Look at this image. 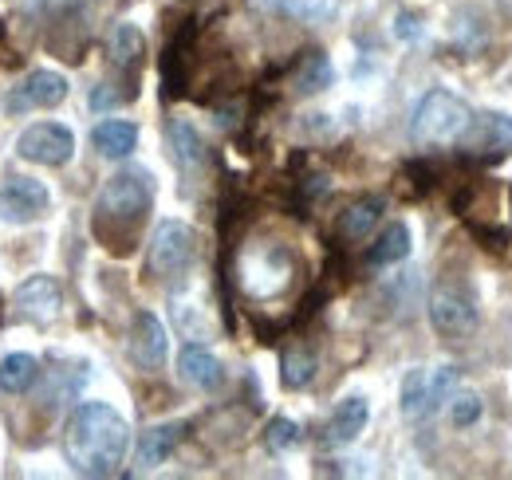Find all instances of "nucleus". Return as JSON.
<instances>
[{
    "label": "nucleus",
    "mask_w": 512,
    "mask_h": 480,
    "mask_svg": "<svg viewBox=\"0 0 512 480\" xmlns=\"http://www.w3.org/2000/svg\"><path fill=\"white\" fill-rule=\"evenodd\" d=\"M280 378H284L288 390H304V386L316 378V355H312L308 347H292V351H284Z\"/></svg>",
    "instance_id": "24"
},
{
    "label": "nucleus",
    "mask_w": 512,
    "mask_h": 480,
    "mask_svg": "<svg viewBox=\"0 0 512 480\" xmlns=\"http://www.w3.org/2000/svg\"><path fill=\"white\" fill-rule=\"evenodd\" d=\"M182 433H186V425L182 421H166V425H154V429H146L142 437H138V469H158L162 461H170V453L178 449V441H182Z\"/></svg>",
    "instance_id": "13"
},
{
    "label": "nucleus",
    "mask_w": 512,
    "mask_h": 480,
    "mask_svg": "<svg viewBox=\"0 0 512 480\" xmlns=\"http://www.w3.org/2000/svg\"><path fill=\"white\" fill-rule=\"evenodd\" d=\"M394 32H398V40H418V36H422V24H418V16H414V12H398Z\"/></svg>",
    "instance_id": "29"
},
{
    "label": "nucleus",
    "mask_w": 512,
    "mask_h": 480,
    "mask_svg": "<svg viewBox=\"0 0 512 480\" xmlns=\"http://www.w3.org/2000/svg\"><path fill=\"white\" fill-rule=\"evenodd\" d=\"M36 378H40V362L32 355H8L0 362V390L4 394H28Z\"/></svg>",
    "instance_id": "22"
},
{
    "label": "nucleus",
    "mask_w": 512,
    "mask_h": 480,
    "mask_svg": "<svg viewBox=\"0 0 512 480\" xmlns=\"http://www.w3.org/2000/svg\"><path fill=\"white\" fill-rule=\"evenodd\" d=\"M264 445L272 449V453H288V449H296L300 445V425L292 418H272L268 421V429H264Z\"/></svg>",
    "instance_id": "27"
},
{
    "label": "nucleus",
    "mask_w": 512,
    "mask_h": 480,
    "mask_svg": "<svg viewBox=\"0 0 512 480\" xmlns=\"http://www.w3.org/2000/svg\"><path fill=\"white\" fill-rule=\"evenodd\" d=\"M430 327L442 335V339H469L477 327H481V311L477 303L469 300L465 292L457 288H438L430 296Z\"/></svg>",
    "instance_id": "8"
},
{
    "label": "nucleus",
    "mask_w": 512,
    "mask_h": 480,
    "mask_svg": "<svg viewBox=\"0 0 512 480\" xmlns=\"http://www.w3.org/2000/svg\"><path fill=\"white\" fill-rule=\"evenodd\" d=\"M457 390V366H438L430 370V382H426V414L442 410L449 398Z\"/></svg>",
    "instance_id": "26"
},
{
    "label": "nucleus",
    "mask_w": 512,
    "mask_h": 480,
    "mask_svg": "<svg viewBox=\"0 0 512 480\" xmlns=\"http://www.w3.org/2000/svg\"><path fill=\"white\" fill-rule=\"evenodd\" d=\"M142 52H146V40H142V32L134 28V24H115L111 28V36H107V56L115 67H138L142 63Z\"/></svg>",
    "instance_id": "20"
},
{
    "label": "nucleus",
    "mask_w": 512,
    "mask_h": 480,
    "mask_svg": "<svg viewBox=\"0 0 512 480\" xmlns=\"http://www.w3.org/2000/svg\"><path fill=\"white\" fill-rule=\"evenodd\" d=\"M383 217V197H363L355 205H347V213L339 217V237L343 240H367L371 229Z\"/></svg>",
    "instance_id": "18"
},
{
    "label": "nucleus",
    "mask_w": 512,
    "mask_h": 480,
    "mask_svg": "<svg viewBox=\"0 0 512 480\" xmlns=\"http://www.w3.org/2000/svg\"><path fill=\"white\" fill-rule=\"evenodd\" d=\"M166 138H170V154H174L178 170L193 174V170L205 162V142H201V134L193 130V122L174 119L170 122V130H166Z\"/></svg>",
    "instance_id": "16"
},
{
    "label": "nucleus",
    "mask_w": 512,
    "mask_h": 480,
    "mask_svg": "<svg viewBox=\"0 0 512 480\" xmlns=\"http://www.w3.org/2000/svg\"><path fill=\"white\" fill-rule=\"evenodd\" d=\"M123 99H127V95H119V91H107V83H103V87L91 95V107H95V111H103V107H115V103H123Z\"/></svg>",
    "instance_id": "30"
},
{
    "label": "nucleus",
    "mask_w": 512,
    "mask_h": 480,
    "mask_svg": "<svg viewBox=\"0 0 512 480\" xmlns=\"http://www.w3.org/2000/svg\"><path fill=\"white\" fill-rule=\"evenodd\" d=\"M60 284L52 276H28L16 288V311L28 315L32 323H52L60 315Z\"/></svg>",
    "instance_id": "11"
},
{
    "label": "nucleus",
    "mask_w": 512,
    "mask_h": 480,
    "mask_svg": "<svg viewBox=\"0 0 512 480\" xmlns=\"http://www.w3.org/2000/svg\"><path fill=\"white\" fill-rule=\"evenodd\" d=\"M426 382H430V370L414 366L406 378H402V394H398V406L406 418H426Z\"/></svg>",
    "instance_id": "25"
},
{
    "label": "nucleus",
    "mask_w": 512,
    "mask_h": 480,
    "mask_svg": "<svg viewBox=\"0 0 512 480\" xmlns=\"http://www.w3.org/2000/svg\"><path fill=\"white\" fill-rule=\"evenodd\" d=\"M473 119V111L465 107V99H457L453 91H430L422 103H418V111H414V142L418 146H453L461 134H465V126Z\"/></svg>",
    "instance_id": "3"
},
{
    "label": "nucleus",
    "mask_w": 512,
    "mask_h": 480,
    "mask_svg": "<svg viewBox=\"0 0 512 480\" xmlns=\"http://www.w3.org/2000/svg\"><path fill=\"white\" fill-rule=\"evenodd\" d=\"M256 12H268V16H288V20H300V24H316L323 16H331V0H249Z\"/></svg>",
    "instance_id": "19"
},
{
    "label": "nucleus",
    "mask_w": 512,
    "mask_h": 480,
    "mask_svg": "<svg viewBox=\"0 0 512 480\" xmlns=\"http://www.w3.org/2000/svg\"><path fill=\"white\" fill-rule=\"evenodd\" d=\"M193 260H197V233H193L186 221H162L150 237V272L158 280H178L182 272H190Z\"/></svg>",
    "instance_id": "4"
},
{
    "label": "nucleus",
    "mask_w": 512,
    "mask_h": 480,
    "mask_svg": "<svg viewBox=\"0 0 512 480\" xmlns=\"http://www.w3.org/2000/svg\"><path fill=\"white\" fill-rule=\"evenodd\" d=\"M178 374H182L190 386H197V390H217V386L225 382V366H221V359H217L213 351L197 347V343H190V347L182 351Z\"/></svg>",
    "instance_id": "15"
},
{
    "label": "nucleus",
    "mask_w": 512,
    "mask_h": 480,
    "mask_svg": "<svg viewBox=\"0 0 512 480\" xmlns=\"http://www.w3.org/2000/svg\"><path fill=\"white\" fill-rule=\"evenodd\" d=\"M16 154L24 162H36V166H67L75 154V134L60 122H36L20 134Z\"/></svg>",
    "instance_id": "7"
},
{
    "label": "nucleus",
    "mask_w": 512,
    "mask_h": 480,
    "mask_svg": "<svg viewBox=\"0 0 512 480\" xmlns=\"http://www.w3.org/2000/svg\"><path fill=\"white\" fill-rule=\"evenodd\" d=\"M91 142H95V150H99L103 158H127L130 150L138 146V126L123 119H107L95 126Z\"/></svg>",
    "instance_id": "17"
},
{
    "label": "nucleus",
    "mask_w": 512,
    "mask_h": 480,
    "mask_svg": "<svg viewBox=\"0 0 512 480\" xmlns=\"http://www.w3.org/2000/svg\"><path fill=\"white\" fill-rule=\"evenodd\" d=\"M150 201H154V181L146 170H123L99 189V221L107 225H123V229H134L142 225V217L150 213Z\"/></svg>",
    "instance_id": "2"
},
{
    "label": "nucleus",
    "mask_w": 512,
    "mask_h": 480,
    "mask_svg": "<svg viewBox=\"0 0 512 480\" xmlns=\"http://www.w3.org/2000/svg\"><path fill=\"white\" fill-rule=\"evenodd\" d=\"M461 154L473 158V162H505L512 154V115L505 111H485V115H473L465 134L457 138Z\"/></svg>",
    "instance_id": "6"
},
{
    "label": "nucleus",
    "mask_w": 512,
    "mask_h": 480,
    "mask_svg": "<svg viewBox=\"0 0 512 480\" xmlns=\"http://www.w3.org/2000/svg\"><path fill=\"white\" fill-rule=\"evenodd\" d=\"M67 99V79L60 71H32L24 83H20V95L12 99V107H60Z\"/></svg>",
    "instance_id": "12"
},
{
    "label": "nucleus",
    "mask_w": 512,
    "mask_h": 480,
    "mask_svg": "<svg viewBox=\"0 0 512 480\" xmlns=\"http://www.w3.org/2000/svg\"><path fill=\"white\" fill-rule=\"evenodd\" d=\"M52 205L48 185L36 178H8L0 185V221H16L28 225L36 217H44Z\"/></svg>",
    "instance_id": "9"
},
{
    "label": "nucleus",
    "mask_w": 512,
    "mask_h": 480,
    "mask_svg": "<svg viewBox=\"0 0 512 480\" xmlns=\"http://www.w3.org/2000/svg\"><path fill=\"white\" fill-rule=\"evenodd\" d=\"M130 425L107 402H83L64 433V453L79 477H111L127 461Z\"/></svg>",
    "instance_id": "1"
},
{
    "label": "nucleus",
    "mask_w": 512,
    "mask_h": 480,
    "mask_svg": "<svg viewBox=\"0 0 512 480\" xmlns=\"http://www.w3.org/2000/svg\"><path fill=\"white\" fill-rule=\"evenodd\" d=\"M292 272H296V260L284 244H264L253 248L245 260H241V284L245 292L256 300H268V296H280L288 284H292Z\"/></svg>",
    "instance_id": "5"
},
{
    "label": "nucleus",
    "mask_w": 512,
    "mask_h": 480,
    "mask_svg": "<svg viewBox=\"0 0 512 480\" xmlns=\"http://www.w3.org/2000/svg\"><path fill=\"white\" fill-rule=\"evenodd\" d=\"M477 418H481V394H477V390H461V394L449 398V421H453L457 429L473 425Z\"/></svg>",
    "instance_id": "28"
},
{
    "label": "nucleus",
    "mask_w": 512,
    "mask_h": 480,
    "mask_svg": "<svg viewBox=\"0 0 512 480\" xmlns=\"http://www.w3.org/2000/svg\"><path fill=\"white\" fill-rule=\"evenodd\" d=\"M367 418H371L367 398H359V394L343 398V402L335 406L331 421H327V445H351V441L367 429Z\"/></svg>",
    "instance_id": "14"
},
{
    "label": "nucleus",
    "mask_w": 512,
    "mask_h": 480,
    "mask_svg": "<svg viewBox=\"0 0 512 480\" xmlns=\"http://www.w3.org/2000/svg\"><path fill=\"white\" fill-rule=\"evenodd\" d=\"M331 79H335V71H331V63L323 52H308L300 67H296V79H292V87L300 91V95H320L323 87H331Z\"/></svg>",
    "instance_id": "23"
},
{
    "label": "nucleus",
    "mask_w": 512,
    "mask_h": 480,
    "mask_svg": "<svg viewBox=\"0 0 512 480\" xmlns=\"http://www.w3.org/2000/svg\"><path fill=\"white\" fill-rule=\"evenodd\" d=\"M410 256V229L402 225V221H394V225H386L383 237L371 244V252H367V260L375 264V268H386V264H398V260H406Z\"/></svg>",
    "instance_id": "21"
},
{
    "label": "nucleus",
    "mask_w": 512,
    "mask_h": 480,
    "mask_svg": "<svg viewBox=\"0 0 512 480\" xmlns=\"http://www.w3.org/2000/svg\"><path fill=\"white\" fill-rule=\"evenodd\" d=\"M166 327L154 311H138L134 315V331H130V355L142 370H162L166 362Z\"/></svg>",
    "instance_id": "10"
}]
</instances>
